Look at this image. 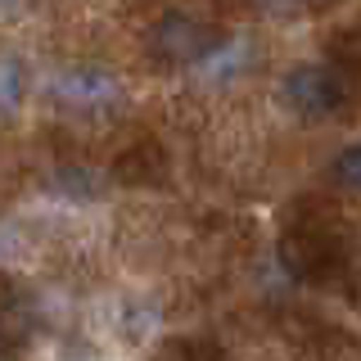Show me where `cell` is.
I'll use <instances>...</instances> for the list:
<instances>
[{
  "instance_id": "6da1fadb",
  "label": "cell",
  "mask_w": 361,
  "mask_h": 361,
  "mask_svg": "<svg viewBox=\"0 0 361 361\" xmlns=\"http://www.w3.org/2000/svg\"><path fill=\"white\" fill-rule=\"evenodd\" d=\"M280 267L302 285H334L348 271L343 235L325 217H298L280 235Z\"/></svg>"
},
{
  "instance_id": "7a4b0ae2",
  "label": "cell",
  "mask_w": 361,
  "mask_h": 361,
  "mask_svg": "<svg viewBox=\"0 0 361 361\" xmlns=\"http://www.w3.org/2000/svg\"><path fill=\"white\" fill-rule=\"evenodd\" d=\"M212 50H221V32L208 27L195 14H163L149 27V54L163 68H190L203 63Z\"/></svg>"
},
{
  "instance_id": "3957f363",
  "label": "cell",
  "mask_w": 361,
  "mask_h": 361,
  "mask_svg": "<svg viewBox=\"0 0 361 361\" xmlns=\"http://www.w3.org/2000/svg\"><path fill=\"white\" fill-rule=\"evenodd\" d=\"M280 99H285L289 113L321 122L343 104V73L325 63H293L285 73V82H280Z\"/></svg>"
},
{
  "instance_id": "277c9868",
  "label": "cell",
  "mask_w": 361,
  "mask_h": 361,
  "mask_svg": "<svg viewBox=\"0 0 361 361\" xmlns=\"http://www.w3.org/2000/svg\"><path fill=\"white\" fill-rule=\"evenodd\" d=\"M113 180H122V185H163L167 180V154L154 140L131 145V149H122L113 158Z\"/></svg>"
},
{
  "instance_id": "5b68a950",
  "label": "cell",
  "mask_w": 361,
  "mask_h": 361,
  "mask_svg": "<svg viewBox=\"0 0 361 361\" xmlns=\"http://www.w3.org/2000/svg\"><path fill=\"white\" fill-rule=\"evenodd\" d=\"M23 95H27V73H23V59L14 54H0V118H9Z\"/></svg>"
},
{
  "instance_id": "8992f818",
  "label": "cell",
  "mask_w": 361,
  "mask_h": 361,
  "mask_svg": "<svg viewBox=\"0 0 361 361\" xmlns=\"http://www.w3.org/2000/svg\"><path fill=\"white\" fill-rule=\"evenodd\" d=\"M63 95L77 99V104H95V99H109L113 95V82L104 73H68L63 77Z\"/></svg>"
},
{
  "instance_id": "52a82bcc",
  "label": "cell",
  "mask_w": 361,
  "mask_h": 361,
  "mask_svg": "<svg viewBox=\"0 0 361 361\" xmlns=\"http://www.w3.org/2000/svg\"><path fill=\"white\" fill-rule=\"evenodd\" d=\"M330 180L348 195H361V140L357 145H343L330 163Z\"/></svg>"
}]
</instances>
